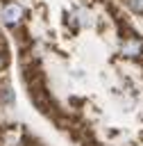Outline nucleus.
Segmentation results:
<instances>
[{"label": "nucleus", "mask_w": 143, "mask_h": 146, "mask_svg": "<svg viewBox=\"0 0 143 146\" xmlns=\"http://www.w3.org/2000/svg\"><path fill=\"white\" fill-rule=\"evenodd\" d=\"M123 2H125V7H127L132 14L143 16V0H123Z\"/></svg>", "instance_id": "nucleus-3"}, {"label": "nucleus", "mask_w": 143, "mask_h": 146, "mask_svg": "<svg viewBox=\"0 0 143 146\" xmlns=\"http://www.w3.org/2000/svg\"><path fill=\"white\" fill-rule=\"evenodd\" d=\"M120 55L127 59H143V36L129 32L120 41Z\"/></svg>", "instance_id": "nucleus-1"}, {"label": "nucleus", "mask_w": 143, "mask_h": 146, "mask_svg": "<svg viewBox=\"0 0 143 146\" xmlns=\"http://www.w3.org/2000/svg\"><path fill=\"white\" fill-rule=\"evenodd\" d=\"M2 23L7 25V27H11V30H18V25L23 23V18H25V9H23V5H18V2H14V0H9V2H5L2 5Z\"/></svg>", "instance_id": "nucleus-2"}]
</instances>
